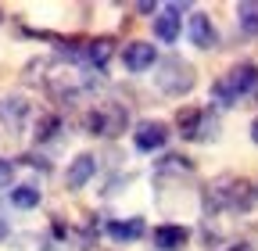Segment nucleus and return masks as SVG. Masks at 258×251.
I'll use <instances>...</instances> for the list:
<instances>
[{
	"label": "nucleus",
	"instance_id": "1",
	"mask_svg": "<svg viewBox=\"0 0 258 251\" xmlns=\"http://www.w3.org/2000/svg\"><path fill=\"white\" fill-rule=\"evenodd\" d=\"M254 205H258V186L251 179H240V176H219L201 191L205 215H219V212L240 215V212H251Z\"/></svg>",
	"mask_w": 258,
	"mask_h": 251
},
{
	"label": "nucleus",
	"instance_id": "4",
	"mask_svg": "<svg viewBox=\"0 0 258 251\" xmlns=\"http://www.w3.org/2000/svg\"><path fill=\"white\" fill-rule=\"evenodd\" d=\"M125 126H129V111L122 104H97L83 115V130L90 137H108L111 140V137L125 133Z\"/></svg>",
	"mask_w": 258,
	"mask_h": 251
},
{
	"label": "nucleus",
	"instance_id": "19",
	"mask_svg": "<svg viewBox=\"0 0 258 251\" xmlns=\"http://www.w3.org/2000/svg\"><path fill=\"white\" fill-rule=\"evenodd\" d=\"M219 137V118L205 108V115H201V130H198V144H208V140H215Z\"/></svg>",
	"mask_w": 258,
	"mask_h": 251
},
{
	"label": "nucleus",
	"instance_id": "13",
	"mask_svg": "<svg viewBox=\"0 0 258 251\" xmlns=\"http://www.w3.org/2000/svg\"><path fill=\"white\" fill-rule=\"evenodd\" d=\"M108 230V237L115 240V244H133V240H140L144 233H147V226H144V219H111V223L104 226Z\"/></svg>",
	"mask_w": 258,
	"mask_h": 251
},
{
	"label": "nucleus",
	"instance_id": "3",
	"mask_svg": "<svg viewBox=\"0 0 258 251\" xmlns=\"http://www.w3.org/2000/svg\"><path fill=\"white\" fill-rule=\"evenodd\" d=\"M154 86L165 93V97H186V93L198 86V72H194L190 61L183 57H165V61H158V69H154Z\"/></svg>",
	"mask_w": 258,
	"mask_h": 251
},
{
	"label": "nucleus",
	"instance_id": "8",
	"mask_svg": "<svg viewBox=\"0 0 258 251\" xmlns=\"http://www.w3.org/2000/svg\"><path fill=\"white\" fill-rule=\"evenodd\" d=\"M186 36H190V43L198 47V50H215L219 47V29H215V22L208 18V15H190V22H186Z\"/></svg>",
	"mask_w": 258,
	"mask_h": 251
},
{
	"label": "nucleus",
	"instance_id": "24",
	"mask_svg": "<svg viewBox=\"0 0 258 251\" xmlns=\"http://www.w3.org/2000/svg\"><path fill=\"white\" fill-rule=\"evenodd\" d=\"M251 144L258 147V115H254V122H251Z\"/></svg>",
	"mask_w": 258,
	"mask_h": 251
},
{
	"label": "nucleus",
	"instance_id": "23",
	"mask_svg": "<svg viewBox=\"0 0 258 251\" xmlns=\"http://www.w3.org/2000/svg\"><path fill=\"white\" fill-rule=\"evenodd\" d=\"M11 237V226H8V219H0V240H8Z\"/></svg>",
	"mask_w": 258,
	"mask_h": 251
},
{
	"label": "nucleus",
	"instance_id": "20",
	"mask_svg": "<svg viewBox=\"0 0 258 251\" xmlns=\"http://www.w3.org/2000/svg\"><path fill=\"white\" fill-rule=\"evenodd\" d=\"M15 169H18V162H11V158H0V191H8V186H11Z\"/></svg>",
	"mask_w": 258,
	"mask_h": 251
},
{
	"label": "nucleus",
	"instance_id": "22",
	"mask_svg": "<svg viewBox=\"0 0 258 251\" xmlns=\"http://www.w3.org/2000/svg\"><path fill=\"white\" fill-rule=\"evenodd\" d=\"M137 11H140V15H158V4H151V0H140Z\"/></svg>",
	"mask_w": 258,
	"mask_h": 251
},
{
	"label": "nucleus",
	"instance_id": "26",
	"mask_svg": "<svg viewBox=\"0 0 258 251\" xmlns=\"http://www.w3.org/2000/svg\"><path fill=\"white\" fill-rule=\"evenodd\" d=\"M4 18H8V15H4V8H0V22H4Z\"/></svg>",
	"mask_w": 258,
	"mask_h": 251
},
{
	"label": "nucleus",
	"instance_id": "16",
	"mask_svg": "<svg viewBox=\"0 0 258 251\" xmlns=\"http://www.w3.org/2000/svg\"><path fill=\"white\" fill-rule=\"evenodd\" d=\"M237 29H240V36H258V0L237 4Z\"/></svg>",
	"mask_w": 258,
	"mask_h": 251
},
{
	"label": "nucleus",
	"instance_id": "21",
	"mask_svg": "<svg viewBox=\"0 0 258 251\" xmlns=\"http://www.w3.org/2000/svg\"><path fill=\"white\" fill-rule=\"evenodd\" d=\"M18 162H25V165H32V169H40V172H50V165H47V158H40V154H22Z\"/></svg>",
	"mask_w": 258,
	"mask_h": 251
},
{
	"label": "nucleus",
	"instance_id": "25",
	"mask_svg": "<svg viewBox=\"0 0 258 251\" xmlns=\"http://www.w3.org/2000/svg\"><path fill=\"white\" fill-rule=\"evenodd\" d=\"M226 251H254V247H251V244H244V240H240V244H230V247H226Z\"/></svg>",
	"mask_w": 258,
	"mask_h": 251
},
{
	"label": "nucleus",
	"instance_id": "6",
	"mask_svg": "<svg viewBox=\"0 0 258 251\" xmlns=\"http://www.w3.org/2000/svg\"><path fill=\"white\" fill-rule=\"evenodd\" d=\"M133 144H137V151H144V154L161 151V147L169 144V126L161 122V118H144V122L137 126V133H133Z\"/></svg>",
	"mask_w": 258,
	"mask_h": 251
},
{
	"label": "nucleus",
	"instance_id": "14",
	"mask_svg": "<svg viewBox=\"0 0 258 251\" xmlns=\"http://www.w3.org/2000/svg\"><path fill=\"white\" fill-rule=\"evenodd\" d=\"M154 172L158 176H190L194 162L186 154H161V162H154Z\"/></svg>",
	"mask_w": 258,
	"mask_h": 251
},
{
	"label": "nucleus",
	"instance_id": "18",
	"mask_svg": "<svg viewBox=\"0 0 258 251\" xmlns=\"http://www.w3.org/2000/svg\"><path fill=\"white\" fill-rule=\"evenodd\" d=\"M61 126H64V118L54 115V111H47V115L36 118V126H32V137H36V144H47V140H54V137L61 133Z\"/></svg>",
	"mask_w": 258,
	"mask_h": 251
},
{
	"label": "nucleus",
	"instance_id": "11",
	"mask_svg": "<svg viewBox=\"0 0 258 251\" xmlns=\"http://www.w3.org/2000/svg\"><path fill=\"white\" fill-rule=\"evenodd\" d=\"M186 240H190V226H179V223H161L151 233V244L158 251H183Z\"/></svg>",
	"mask_w": 258,
	"mask_h": 251
},
{
	"label": "nucleus",
	"instance_id": "2",
	"mask_svg": "<svg viewBox=\"0 0 258 251\" xmlns=\"http://www.w3.org/2000/svg\"><path fill=\"white\" fill-rule=\"evenodd\" d=\"M254 86H258V65H254V61H237L226 76H219L212 83V101L219 108H233L240 97H247Z\"/></svg>",
	"mask_w": 258,
	"mask_h": 251
},
{
	"label": "nucleus",
	"instance_id": "17",
	"mask_svg": "<svg viewBox=\"0 0 258 251\" xmlns=\"http://www.w3.org/2000/svg\"><path fill=\"white\" fill-rule=\"evenodd\" d=\"M11 205L15 208H22V212H29V208H36L40 201H43V191L40 186H32V183H22V186H11Z\"/></svg>",
	"mask_w": 258,
	"mask_h": 251
},
{
	"label": "nucleus",
	"instance_id": "15",
	"mask_svg": "<svg viewBox=\"0 0 258 251\" xmlns=\"http://www.w3.org/2000/svg\"><path fill=\"white\" fill-rule=\"evenodd\" d=\"M201 115H205V108H179V115H176V130H179L183 140H198Z\"/></svg>",
	"mask_w": 258,
	"mask_h": 251
},
{
	"label": "nucleus",
	"instance_id": "12",
	"mask_svg": "<svg viewBox=\"0 0 258 251\" xmlns=\"http://www.w3.org/2000/svg\"><path fill=\"white\" fill-rule=\"evenodd\" d=\"M111 54H115V40L111 36H93L83 47V65H90L93 72H104V65H108Z\"/></svg>",
	"mask_w": 258,
	"mask_h": 251
},
{
	"label": "nucleus",
	"instance_id": "9",
	"mask_svg": "<svg viewBox=\"0 0 258 251\" xmlns=\"http://www.w3.org/2000/svg\"><path fill=\"white\" fill-rule=\"evenodd\" d=\"M29 111H32V104L22 97V93H8V97H0V122H4L11 133H22L25 130Z\"/></svg>",
	"mask_w": 258,
	"mask_h": 251
},
{
	"label": "nucleus",
	"instance_id": "7",
	"mask_svg": "<svg viewBox=\"0 0 258 251\" xmlns=\"http://www.w3.org/2000/svg\"><path fill=\"white\" fill-rule=\"evenodd\" d=\"M154 61H158L154 43L133 40V43H125V47H122V65H125V72H133V76H140V72L154 69Z\"/></svg>",
	"mask_w": 258,
	"mask_h": 251
},
{
	"label": "nucleus",
	"instance_id": "10",
	"mask_svg": "<svg viewBox=\"0 0 258 251\" xmlns=\"http://www.w3.org/2000/svg\"><path fill=\"white\" fill-rule=\"evenodd\" d=\"M93 176H97V154L83 151V154H76V158L69 162V172H64V186H69V191H83V186H86Z\"/></svg>",
	"mask_w": 258,
	"mask_h": 251
},
{
	"label": "nucleus",
	"instance_id": "5",
	"mask_svg": "<svg viewBox=\"0 0 258 251\" xmlns=\"http://www.w3.org/2000/svg\"><path fill=\"white\" fill-rule=\"evenodd\" d=\"M186 11V4H165V8H158V15L151 18V25H154V36L161 40V43H176L179 40V29H183V15Z\"/></svg>",
	"mask_w": 258,
	"mask_h": 251
}]
</instances>
